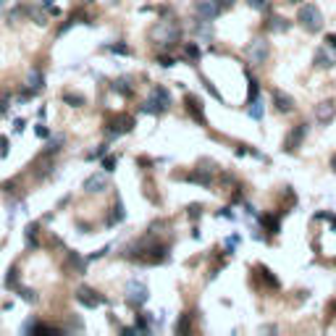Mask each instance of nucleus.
<instances>
[{
  "instance_id": "f257e3e1",
  "label": "nucleus",
  "mask_w": 336,
  "mask_h": 336,
  "mask_svg": "<svg viewBox=\"0 0 336 336\" xmlns=\"http://www.w3.org/2000/svg\"><path fill=\"white\" fill-rule=\"evenodd\" d=\"M297 21H300V27H302L305 32H310V34H318V32L323 29V13H321V8H318L315 3L300 6Z\"/></svg>"
},
{
  "instance_id": "f03ea898",
  "label": "nucleus",
  "mask_w": 336,
  "mask_h": 336,
  "mask_svg": "<svg viewBox=\"0 0 336 336\" xmlns=\"http://www.w3.org/2000/svg\"><path fill=\"white\" fill-rule=\"evenodd\" d=\"M124 294H126V302H129L131 307H145L147 300H150V289H147V284L131 279V281L126 284V289H124Z\"/></svg>"
},
{
  "instance_id": "7ed1b4c3",
  "label": "nucleus",
  "mask_w": 336,
  "mask_h": 336,
  "mask_svg": "<svg viewBox=\"0 0 336 336\" xmlns=\"http://www.w3.org/2000/svg\"><path fill=\"white\" fill-rule=\"evenodd\" d=\"M307 131H310V124H307V121H302V124L292 126V131H289L286 137H284V145H281V150H284V152H297V150L302 147L305 137H307Z\"/></svg>"
},
{
  "instance_id": "20e7f679",
  "label": "nucleus",
  "mask_w": 336,
  "mask_h": 336,
  "mask_svg": "<svg viewBox=\"0 0 336 336\" xmlns=\"http://www.w3.org/2000/svg\"><path fill=\"white\" fill-rule=\"evenodd\" d=\"M268 53H271V48H268V39L265 37H255L250 45H247V61L252 66H263L268 61Z\"/></svg>"
},
{
  "instance_id": "39448f33",
  "label": "nucleus",
  "mask_w": 336,
  "mask_h": 336,
  "mask_svg": "<svg viewBox=\"0 0 336 336\" xmlns=\"http://www.w3.org/2000/svg\"><path fill=\"white\" fill-rule=\"evenodd\" d=\"M152 37L158 39L163 48H168V45H173L179 39V24H173V21H161V24L152 29Z\"/></svg>"
},
{
  "instance_id": "423d86ee",
  "label": "nucleus",
  "mask_w": 336,
  "mask_h": 336,
  "mask_svg": "<svg viewBox=\"0 0 336 336\" xmlns=\"http://www.w3.org/2000/svg\"><path fill=\"white\" fill-rule=\"evenodd\" d=\"M76 302L84 305V307H89V310H95V307L105 305V297L97 292V289H92V286H79L76 289Z\"/></svg>"
},
{
  "instance_id": "0eeeda50",
  "label": "nucleus",
  "mask_w": 336,
  "mask_h": 336,
  "mask_svg": "<svg viewBox=\"0 0 336 336\" xmlns=\"http://www.w3.org/2000/svg\"><path fill=\"white\" fill-rule=\"evenodd\" d=\"M134 116H129V113H118L113 121L108 124V137H124V134H129L131 129H134Z\"/></svg>"
},
{
  "instance_id": "6e6552de",
  "label": "nucleus",
  "mask_w": 336,
  "mask_h": 336,
  "mask_svg": "<svg viewBox=\"0 0 336 336\" xmlns=\"http://www.w3.org/2000/svg\"><path fill=\"white\" fill-rule=\"evenodd\" d=\"M194 13L200 18H205V21H213L221 13V8H218L215 0H197V3H194Z\"/></svg>"
},
{
  "instance_id": "1a4fd4ad",
  "label": "nucleus",
  "mask_w": 336,
  "mask_h": 336,
  "mask_svg": "<svg viewBox=\"0 0 336 336\" xmlns=\"http://www.w3.org/2000/svg\"><path fill=\"white\" fill-rule=\"evenodd\" d=\"M315 118H318V124H321V126H328V124L336 118V108H333V103H331V100H326V103H318V105H315Z\"/></svg>"
},
{
  "instance_id": "9d476101",
  "label": "nucleus",
  "mask_w": 336,
  "mask_h": 336,
  "mask_svg": "<svg viewBox=\"0 0 336 336\" xmlns=\"http://www.w3.org/2000/svg\"><path fill=\"white\" fill-rule=\"evenodd\" d=\"M108 189V176H105V171L103 173H92V176H87L84 179V192H105Z\"/></svg>"
},
{
  "instance_id": "9b49d317",
  "label": "nucleus",
  "mask_w": 336,
  "mask_h": 336,
  "mask_svg": "<svg viewBox=\"0 0 336 336\" xmlns=\"http://www.w3.org/2000/svg\"><path fill=\"white\" fill-rule=\"evenodd\" d=\"M273 105H276L279 113H292V110H294V97L281 92V89H273Z\"/></svg>"
},
{
  "instance_id": "f8f14e48",
  "label": "nucleus",
  "mask_w": 336,
  "mask_h": 336,
  "mask_svg": "<svg viewBox=\"0 0 336 336\" xmlns=\"http://www.w3.org/2000/svg\"><path fill=\"white\" fill-rule=\"evenodd\" d=\"M187 110L192 113V118L197 121V124H203V126H208V118H205V110H203V103H200L194 95H187Z\"/></svg>"
},
{
  "instance_id": "ddd939ff",
  "label": "nucleus",
  "mask_w": 336,
  "mask_h": 336,
  "mask_svg": "<svg viewBox=\"0 0 336 336\" xmlns=\"http://www.w3.org/2000/svg\"><path fill=\"white\" fill-rule=\"evenodd\" d=\"M110 89H113L116 95H121V97H131L134 95V84H131L129 76H118L113 84H110Z\"/></svg>"
},
{
  "instance_id": "4468645a",
  "label": "nucleus",
  "mask_w": 336,
  "mask_h": 336,
  "mask_svg": "<svg viewBox=\"0 0 336 336\" xmlns=\"http://www.w3.org/2000/svg\"><path fill=\"white\" fill-rule=\"evenodd\" d=\"M192 184H200V187H210L213 184V168H197L192 176H187Z\"/></svg>"
},
{
  "instance_id": "2eb2a0df",
  "label": "nucleus",
  "mask_w": 336,
  "mask_h": 336,
  "mask_svg": "<svg viewBox=\"0 0 336 336\" xmlns=\"http://www.w3.org/2000/svg\"><path fill=\"white\" fill-rule=\"evenodd\" d=\"M27 84H29V89H34V92L39 95L42 89H45V74H42V69H37V66H34V69L29 71V76H27Z\"/></svg>"
},
{
  "instance_id": "dca6fc26",
  "label": "nucleus",
  "mask_w": 336,
  "mask_h": 336,
  "mask_svg": "<svg viewBox=\"0 0 336 336\" xmlns=\"http://www.w3.org/2000/svg\"><path fill=\"white\" fill-rule=\"evenodd\" d=\"M166 105H161L155 97H150V100H145L142 105H140V113H150V116H161V113H166Z\"/></svg>"
},
{
  "instance_id": "f3484780",
  "label": "nucleus",
  "mask_w": 336,
  "mask_h": 336,
  "mask_svg": "<svg viewBox=\"0 0 336 336\" xmlns=\"http://www.w3.org/2000/svg\"><path fill=\"white\" fill-rule=\"evenodd\" d=\"M194 34H197L200 39L210 42V39H213V27H210V21H205V18H197V24H194Z\"/></svg>"
},
{
  "instance_id": "a211bd4d",
  "label": "nucleus",
  "mask_w": 336,
  "mask_h": 336,
  "mask_svg": "<svg viewBox=\"0 0 336 336\" xmlns=\"http://www.w3.org/2000/svg\"><path fill=\"white\" fill-rule=\"evenodd\" d=\"M268 29L271 32H289L292 29V21L284 18V16H271L268 18Z\"/></svg>"
},
{
  "instance_id": "6ab92c4d",
  "label": "nucleus",
  "mask_w": 336,
  "mask_h": 336,
  "mask_svg": "<svg viewBox=\"0 0 336 336\" xmlns=\"http://www.w3.org/2000/svg\"><path fill=\"white\" fill-rule=\"evenodd\" d=\"M312 61H315V66H318V69H333V55H328L326 53V48H318L315 50V58H312Z\"/></svg>"
},
{
  "instance_id": "aec40b11",
  "label": "nucleus",
  "mask_w": 336,
  "mask_h": 336,
  "mask_svg": "<svg viewBox=\"0 0 336 336\" xmlns=\"http://www.w3.org/2000/svg\"><path fill=\"white\" fill-rule=\"evenodd\" d=\"M152 97H155V100H158L161 105H166V108H171V92H168V89H166L163 84H155V87H152Z\"/></svg>"
},
{
  "instance_id": "412c9836",
  "label": "nucleus",
  "mask_w": 336,
  "mask_h": 336,
  "mask_svg": "<svg viewBox=\"0 0 336 336\" xmlns=\"http://www.w3.org/2000/svg\"><path fill=\"white\" fill-rule=\"evenodd\" d=\"M124 218H126V208H124L121 200H116V203H113V213H110V218H108V226H113V223H121Z\"/></svg>"
},
{
  "instance_id": "4be33fe9",
  "label": "nucleus",
  "mask_w": 336,
  "mask_h": 336,
  "mask_svg": "<svg viewBox=\"0 0 336 336\" xmlns=\"http://www.w3.org/2000/svg\"><path fill=\"white\" fill-rule=\"evenodd\" d=\"M69 265L74 268V271H76L79 276H82V273L87 271V260H84V258H82V255H79L76 250H74V252H69Z\"/></svg>"
},
{
  "instance_id": "5701e85b",
  "label": "nucleus",
  "mask_w": 336,
  "mask_h": 336,
  "mask_svg": "<svg viewBox=\"0 0 336 336\" xmlns=\"http://www.w3.org/2000/svg\"><path fill=\"white\" fill-rule=\"evenodd\" d=\"M247 113H250V118H255V121H260V118H263L265 105H263V100H260V97H258V100H252V103H247Z\"/></svg>"
},
{
  "instance_id": "b1692460",
  "label": "nucleus",
  "mask_w": 336,
  "mask_h": 336,
  "mask_svg": "<svg viewBox=\"0 0 336 336\" xmlns=\"http://www.w3.org/2000/svg\"><path fill=\"white\" fill-rule=\"evenodd\" d=\"M27 244L29 247H37V234H39V223L37 221H32V223H27Z\"/></svg>"
},
{
  "instance_id": "393cba45",
  "label": "nucleus",
  "mask_w": 336,
  "mask_h": 336,
  "mask_svg": "<svg viewBox=\"0 0 336 336\" xmlns=\"http://www.w3.org/2000/svg\"><path fill=\"white\" fill-rule=\"evenodd\" d=\"M6 289H18V265H11L8 268V276H6Z\"/></svg>"
},
{
  "instance_id": "a878e982",
  "label": "nucleus",
  "mask_w": 336,
  "mask_h": 336,
  "mask_svg": "<svg viewBox=\"0 0 336 336\" xmlns=\"http://www.w3.org/2000/svg\"><path fill=\"white\" fill-rule=\"evenodd\" d=\"M63 142H66V140L61 137V134H55V137L48 142V147H45V152H42V155H48V158H50V155H55V152L61 150V145H63Z\"/></svg>"
},
{
  "instance_id": "bb28decb",
  "label": "nucleus",
  "mask_w": 336,
  "mask_h": 336,
  "mask_svg": "<svg viewBox=\"0 0 336 336\" xmlns=\"http://www.w3.org/2000/svg\"><path fill=\"white\" fill-rule=\"evenodd\" d=\"M260 223H263V226H265L268 231H271V234H279V229H281L276 215H263V218H260Z\"/></svg>"
},
{
  "instance_id": "cd10ccee",
  "label": "nucleus",
  "mask_w": 336,
  "mask_h": 336,
  "mask_svg": "<svg viewBox=\"0 0 336 336\" xmlns=\"http://www.w3.org/2000/svg\"><path fill=\"white\" fill-rule=\"evenodd\" d=\"M258 273H260V279H265V284H268V286H273V289L279 286V279H276L271 271H268L265 265H258Z\"/></svg>"
},
{
  "instance_id": "c85d7f7f",
  "label": "nucleus",
  "mask_w": 336,
  "mask_h": 336,
  "mask_svg": "<svg viewBox=\"0 0 336 336\" xmlns=\"http://www.w3.org/2000/svg\"><path fill=\"white\" fill-rule=\"evenodd\" d=\"M192 331V315H182L176 321V333H189Z\"/></svg>"
},
{
  "instance_id": "c756f323",
  "label": "nucleus",
  "mask_w": 336,
  "mask_h": 336,
  "mask_svg": "<svg viewBox=\"0 0 336 336\" xmlns=\"http://www.w3.org/2000/svg\"><path fill=\"white\" fill-rule=\"evenodd\" d=\"M63 100L69 103L71 108H82V105H84V95H79V92H66Z\"/></svg>"
},
{
  "instance_id": "7c9ffc66",
  "label": "nucleus",
  "mask_w": 336,
  "mask_h": 336,
  "mask_svg": "<svg viewBox=\"0 0 336 336\" xmlns=\"http://www.w3.org/2000/svg\"><path fill=\"white\" fill-rule=\"evenodd\" d=\"M118 166V155H103V171L110 173V171H116Z\"/></svg>"
},
{
  "instance_id": "2f4dec72",
  "label": "nucleus",
  "mask_w": 336,
  "mask_h": 336,
  "mask_svg": "<svg viewBox=\"0 0 336 336\" xmlns=\"http://www.w3.org/2000/svg\"><path fill=\"white\" fill-rule=\"evenodd\" d=\"M184 55H187L189 61H200V55H203V50H200L194 42H187V45H184Z\"/></svg>"
},
{
  "instance_id": "473e14b6",
  "label": "nucleus",
  "mask_w": 336,
  "mask_h": 336,
  "mask_svg": "<svg viewBox=\"0 0 336 336\" xmlns=\"http://www.w3.org/2000/svg\"><path fill=\"white\" fill-rule=\"evenodd\" d=\"M16 292L21 294V300H24V302H37V292H34V289H27V286H21V284H18Z\"/></svg>"
},
{
  "instance_id": "72a5a7b5",
  "label": "nucleus",
  "mask_w": 336,
  "mask_h": 336,
  "mask_svg": "<svg viewBox=\"0 0 336 336\" xmlns=\"http://www.w3.org/2000/svg\"><path fill=\"white\" fill-rule=\"evenodd\" d=\"M105 50H110V53H116V55H129V53H131V50L126 48V45H124V42H116V45H108V48H105Z\"/></svg>"
},
{
  "instance_id": "f704fd0d",
  "label": "nucleus",
  "mask_w": 336,
  "mask_h": 336,
  "mask_svg": "<svg viewBox=\"0 0 336 336\" xmlns=\"http://www.w3.org/2000/svg\"><path fill=\"white\" fill-rule=\"evenodd\" d=\"M200 79H203V84H205V89H208V92H210V95H213L215 100H221V103H223V97H221V92H218V89L213 87V82H210L208 76H200Z\"/></svg>"
},
{
  "instance_id": "c9c22d12",
  "label": "nucleus",
  "mask_w": 336,
  "mask_h": 336,
  "mask_svg": "<svg viewBox=\"0 0 336 336\" xmlns=\"http://www.w3.org/2000/svg\"><path fill=\"white\" fill-rule=\"evenodd\" d=\"M103 155H108V145H100L95 152H89V155H87V161H100Z\"/></svg>"
},
{
  "instance_id": "e433bc0d",
  "label": "nucleus",
  "mask_w": 336,
  "mask_h": 336,
  "mask_svg": "<svg viewBox=\"0 0 336 336\" xmlns=\"http://www.w3.org/2000/svg\"><path fill=\"white\" fill-rule=\"evenodd\" d=\"M187 210H189V218H192V221H197L200 215H203V210H205V208L200 205V203H192V205H189Z\"/></svg>"
},
{
  "instance_id": "4c0bfd02",
  "label": "nucleus",
  "mask_w": 336,
  "mask_h": 336,
  "mask_svg": "<svg viewBox=\"0 0 336 336\" xmlns=\"http://www.w3.org/2000/svg\"><path fill=\"white\" fill-rule=\"evenodd\" d=\"M247 6L255 11H268V0H247Z\"/></svg>"
},
{
  "instance_id": "58836bf2",
  "label": "nucleus",
  "mask_w": 336,
  "mask_h": 336,
  "mask_svg": "<svg viewBox=\"0 0 336 336\" xmlns=\"http://www.w3.org/2000/svg\"><path fill=\"white\" fill-rule=\"evenodd\" d=\"M34 134H37V137H42V140H45V137H50V129L45 126V124H37V126H34Z\"/></svg>"
},
{
  "instance_id": "ea45409f",
  "label": "nucleus",
  "mask_w": 336,
  "mask_h": 336,
  "mask_svg": "<svg viewBox=\"0 0 336 336\" xmlns=\"http://www.w3.org/2000/svg\"><path fill=\"white\" fill-rule=\"evenodd\" d=\"M155 61H158V63H161V66H163V69H171V66H173V63H176V61H173V58H171V55H158V58H155Z\"/></svg>"
},
{
  "instance_id": "a19ab883",
  "label": "nucleus",
  "mask_w": 336,
  "mask_h": 336,
  "mask_svg": "<svg viewBox=\"0 0 336 336\" xmlns=\"http://www.w3.org/2000/svg\"><path fill=\"white\" fill-rule=\"evenodd\" d=\"M8 155V137H0V158Z\"/></svg>"
},
{
  "instance_id": "79ce46f5",
  "label": "nucleus",
  "mask_w": 336,
  "mask_h": 336,
  "mask_svg": "<svg viewBox=\"0 0 336 336\" xmlns=\"http://www.w3.org/2000/svg\"><path fill=\"white\" fill-rule=\"evenodd\" d=\"M215 3H218V8H221V11H229V8L236 3V0H215Z\"/></svg>"
},
{
  "instance_id": "37998d69",
  "label": "nucleus",
  "mask_w": 336,
  "mask_h": 336,
  "mask_svg": "<svg viewBox=\"0 0 336 336\" xmlns=\"http://www.w3.org/2000/svg\"><path fill=\"white\" fill-rule=\"evenodd\" d=\"M229 218V221H234V213H231V208H223V210H218V218Z\"/></svg>"
},
{
  "instance_id": "c03bdc74",
  "label": "nucleus",
  "mask_w": 336,
  "mask_h": 336,
  "mask_svg": "<svg viewBox=\"0 0 336 336\" xmlns=\"http://www.w3.org/2000/svg\"><path fill=\"white\" fill-rule=\"evenodd\" d=\"M326 45L331 50H336V34H326Z\"/></svg>"
},
{
  "instance_id": "a18cd8bd",
  "label": "nucleus",
  "mask_w": 336,
  "mask_h": 336,
  "mask_svg": "<svg viewBox=\"0 0 336 336\" xmlns=\"http://www.w3.org/2000/svg\"><path fill=\"white\" fill-rule=\"evenodd\" d=\"M39 3H42V8H45V11H50V8H55V0H39Z\"/></svg>"
},
{
  "instance_id": "49530a36",
  "label": "nucleus",
  "mask_w": 336,
  "mask_h": 336,
  "mask_svg": "<svg viewBox=\"0 0 336 336\" xmlns=\"http://www.w3.org/2000/svg\"><path fill=\"white\" fill-rule=\"evenodd\" d=\"M16 131H24V118H16Z\"/></svg>"
},
{
  "instance_id": "de8ad7c7",
  "label": "nucleus",
  "mask_w": 336,
  "mask_h": 336,
  "mask_svg": "<svg viewBox=\"0 0 336 336\" xmlns=\"http://www.w3.org/2000/svg\"><path fill=\"white\" fill-rule=\"evenodd\" d=\"M331 171H333V173H336V152H333V155H331Z\"/></svg>"
},
{
  "instance_id": "09e8293b",
  "label": "nucleus",
  "mask_w": 336,
  "mask_h": 336,
  "mask_svg": "<svg viewBox=\"0 0 336 336\" xmlns=\"http://www.w3.org/2000/svg\"><path fill=\"white\" fill-rule=\"evenodd\" d=\"M331 229L336 231V215H331Z\"/></svg>"
},
{
  "instance_id": "8fccbe9b",
  "label": "nucleus",
  "mask_w": 336,
  "mask_h": 336,
  "mask_svg": "<svg viewBox=\"0 0 336 336\" xmlns=\"http://www.w3.org/2000/svg\"><path fill=\"white\" fill-rule=\"evenodd\" d=\"M289 3H294V6H300V3H302V0H289Z\"/></svg>"
},
{
  "instance_id": "3c124183",
  "label": "nucleus",
  "mask_w": 336,
  "mask_h": 336,
  "mask_svg": "<svg viewBox=\"0 0 336 336\" xmlns=\"http://www.w3.org/2000/svg\"><path fill=\"white\" fill-rule=\"evenodd\" d=\"M79 3H92V0H79Z\"/></svg>"
},
{
  "instance_id": "603ef678",
  "label": "nucleus",
  "mask_w": 336,
  "mask_h": 336,
  "mask_svg": "<svg viewBox=\"0 0 336 336\" xmlns=\"http://www.w3.org/2000/svg\"><path fill=\"white\" fill-rule=\"evenodd\" d=\"M3 3H6V0H0V6H3Z\"/></svg>"
}]
</instances>
